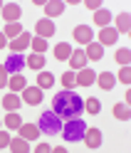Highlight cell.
<instances>
[{
    "mask_svg": "<svg viewBox=\"0 0 131 153\" xmlns=\"http://www.w3.org/2000/svg\"><path fill=\"white\" fill-rule=\"evenodd\" d=\"M52 111L57 114L60 119H74V116H79V114L84 111V99L79 97V94L64 89V91H60L57 97L52 99Z\"/></svg>",
    "mask_w": 131,
    "mask_h": 153,
    "instance_id": "1",
    "label": "cell"
},
{
    "mask_svg": "<svg viewBox=\"0 0 131 153\" xmlns=\"http://www.w3.org/2000/svg\"><path fill=\"white\" fill-rule=\"evenodd\" d=\"M37 128H40V133H45V136H57V133L62 131V119H60L52 109H47V111L40 114Z\"/></svg>",
    "mask_w": 131,
    "mask_h": 153,
    "instance_id": "2",
    "label": "cell"
},
{
    "mask_svg": "<svg viewBox=\"0 0 131 153\" xmlns=\"http://www.w3.org/2000/svg\"><path fill=\"white\" fill-rule=\"evenodd\" d=\"M84 131H87V123L74 116V119H69V121L62 126L60 133H62L64 141H72V143H74V141H82V138H84Z\"/></svg>",
    "mask_w": 131,
    "mask_h": 153,
    "instance_id": "3",
    "label": "cell"
},
{
    "mask_svg": "<svg viewBox=\"0 0 131 153\" xmlns=\"http://www.w3.org/2000/svg\"><path fill=\"white\" fill-rule=\"evenodd\" d=\"M3 67H5L7 74H20L27 64H25V57H22L20 52H13L10 57H5V64H3Z\"/></svg>",
    "mask_w": 131,
    "mask_h": 153,
    "instance_id": "4",
    "label": "cell"
},
{
    "mask_svg": "<svg viewBox=\"0 0 131 153\" xmlns=\"http://www.w3.org/2000/svg\"><path fill=\"white\" fill-rule=\"evenodd\" d=\"M22 101L30 104V106H37L42 101V89L40 87H25L22 89Z\"/></svg>",
    "mask_w": 131,
    "mask_h": 153,
    "instance_id": "5",
    "label": "cell"
},
{
    "mask_svg": "<svg viewBox=\"0 0 131 153\" xmlns=\"http://www.w3.org/2000/svg\"><path fill=\"white\" fill-rule=\"evenodd\" d=\"M74 79H77L79 87H92V84L97 82V72H92V69H79V74H74Z\"/></svg>",
    "mask_w": 131,
    "mask_h": 153,
    "instance_id": "6",
    "label": "cell"
},
{
    "mask_svg": "<svg viewBox=\"0 0 131 153\" xmlns=\"http://www.w3.org/2000/svg\"><path fill=\"white\" fill-rule=\"evenodd\" d=\"M92 37H94L92 27H87V25H79V27H74V40H77L79 45H89V42H92Z\"/></svg>",
    "mask_w": 131,
    "mask_h": 153,
    "instance_id": "7",
    "label": "cell"
},
{
    "mask_svg": "<svg viewBox=\"0 0 131 153\" xmlns=\"http://www.w3.org/2000/svg\"><path fill=\"white\" fill-rule=\"evenodd\" d=\"M119 40V32L114 30V27H101V32H99V45L104 47V45H114Z\"/></svg>",
    "mask_w": 131,
    "mask_h": 153,
    "instance_id": "8",
    "label": "cell"
},
{
    "mask_svg": "<svg viewBox=\"0 0 131 153\" xmlns=\"http://www.w3.org/2000/svg\"><path fill=\"white\" fill-rule=\"evenodd\" d=\"M3 17L7 20V25H10V22H17V17H20V5L5 3V5H3Z\"/></svg>",
    "mask_w": 131,
    "mask_h": 153,
    "instance_id": "9",
    "label": "cell"
},
{
    "mask_svg": "<svg viewBox=\"0 0 131 153\" xmlns=\"http://www.w3.org/2000/svg\"><path fill=\"white\" fill-rule=\"evenodd\" d=\"M84 141H87L89 148H99V146H101V133H99V128H87V131H84Z\"/></svg>",
    "mask_w": 131,
    "mask_h": 153,
    "instance_id": "10",
    "label": "cell"
},
{
    "mask_svg": "<svg viewBox=\"0 0 131 153\" xmlns=\"http://www.w3.org/2000/svg\"><path fill=\"white\" fill-rule=\"evenodd\" d=\"M35 30H37V35H40L42 40H45V37H52L54 35V22L52 20H40L35 25Z\"/></svg>",
    "mask_w": 131,
    "mask_h": 153,
    "instance_id": "11",
    "label": "cell"
},
{
    "mask_svg": "<svg viewBox=\"0 0 131 153\" xmlns=\"http://www.w3.org/2000/svg\"><path fill=\"white\" fill-rule=\"evenodd\" d=\"M87 59H92V62H97V59H101V57H104V47H101L99 42H89L87 45Z\"/></svg>",
    "mask_w": 131,
    "mask_h": 153,
    "instance_id": "12",
    "label": "cell"
},
{
    "mask_svg": "<svg viewBox=\"0 0 131 153\" xmlns=\"http://www.w3.org/2000/svg\"><path fill=\"white\" fill-rule=\"evenodd\" d=\"M30 42H32V37L22 30V32H20V35H17L15 40H13V45H10V47H13V52H22V50H25V47L30 45Z\"/></svg>",
    "mask_w": 131,
    "mask_h": 153,
    "instance_id": "13",
    "label": "cell"
},
{
    "mask_svg": "<svg viewBox=\"0 0 131 153\" xmlns=\"http://www.w3.org/2000/svg\"><path fill=\"white\" fill-rule=\"evenodd\" d=\"M69 62H72V72L74 69H84V67H87V54H84L82 50H74L72 57H69Z\"/></svg>",
    "mask_w": 131,
    "mask_h": 153,
    "instance_id": "14",
    "label": "cell"
},
{
    "mask_svg": "<svg viewBox=\"0 0 131 153\" xmlns=\"http://www.w3.org/2000/svg\"><path fill=\"white\" fill-rule=\"evenodd\" d=\"M17 131H20V136H22L25 141H35L37 133H40V128L32 126V123H20V128H17Z\"/></svg>",
    "mask_w": 131,
    "mask_h": 153,
    "instance_id": "15",
    "label": "cell"
},
{
    "mask_svg": "<svg viewBox=\"0 0 131 153\" xmlns=\"http://www.w3.org/2000/svg\"><path fill=\"white\" fill-rule=\"evenodd\" d=\"M114 30H116V32H124V35L131 30V15H129V13H121V15L116 17V27H114Z\"/></svg>",
    "mask_w": 131,
    "mask_h": 153,
    "instance_id": "16",
    "label": "cell"
},
{
    "mask_svg": "<svg viewBox=\"0 0 131 153\" xmlns=\"http://www.w3.org/2000/svg\"><path fill=\"white\" fill-rule=\"evenodd\" d=\"M97 76H99L97 82H99V87H101V89H106V91H109V89H114L116 79H114V74H111V72H101V74H97Z\"/></svg>",
    "mask_w": 131,
    "mask_h": 153,
    "instance_id": "17",
    "label": "cell"
},
{
    "mask_svg": "<svg viewBox=\"0 0 131 153\" xmlns=\"http://www.w3.org/2000/svg\"><path fill=\"white\" fill-rule=\"evenodd\" d=\"M54 57H57V59H69L72 57V47L67 42H60L57 47H54Z\"/></svg>",
    "mask_w": 131,
    "mask_h": 153,
    "instance_id": "18",
    "label": "cell"
},
{
    "mask_svg": "<svg viewBox=\"0 0 131 153\" xmlns=\"http://www.w3.org/2000/svg\"><path fill=\"white\" fill-rule=\"evenodd\" d=\"M62 10H64V3H62V0H54V3H45V13H47L50 17H52V15H62Z\"/></svg>",
    "mask_w": 131,
    "mask_h": 153,
    "instance_id": "19",
    "label": "cell"
},
{
    "mask_svg": "<svg viewBox=\"0 0 131 153\" xmlns=\"http://www.w3.org/2000/svg\"><path fill=\"white\" fill-rule=\"evenodd\" d=\"M52 84H54V76L50 72H40V76H37V87L40 89H50Z\"/></svg>",
    "mask_w": 131,
    "mask_h": 153,
    "instance_id": "20",
    "label": "cell"
},
{
    "mask_svg": "<svg viewBox=\"0 0 131 153\" xmlns=\"http://www.w3.org/2000/svg\"><path fill=\"white\" fill-rule=\"evenodd\" d=\"M7 146H10L15 153H27V151H30V143H27L25 138H15V141L7 143Z\"/></svg>",
    "mask_w": 131,
    "mask_h": 153,
    "instance_id": "21",
    "label": "cell"
},
{
    "mask_svg": "<svg viewBox=\"0 0 131 153\" xmlns=\"http://www.w3.org/2000/svg\"><path fill=\"white\" fill-rule=\"evenodd\" d=\"M25 64L30 67V69H42V67H45V57L42 54H32V57L25 59Z\"/></svg>",
    "mask_w": 131,
    "mask_h": 153,
    "instance_id": "22",
    "label": "cell"
},
{
    "mask_svg": "<svg viewBox=\"0 0 131 153\" xmlns=\"http://www.w3.org/2000/svg\"><path fill=\"white\" fill-rule=\"evenodd\" d=\"M114 116L121 119V121H126V119H131V111H129L126 104H116V106H114Z\"/></svg>",
    "mask_w": 131,
    "mask_h": 153,
    "instance_id": "23",
    "label": "cell"
},
{
    "mask_svg": "<svg viewBox=\"0 0 131 153\" xmlns=\"http://www.w3.org/2000/svg\"><path fill=\"white\" fill-rule=\"evenodd\" d=\"M109 20H111V15H109L106 10H97V15H94V22H97L99 27H109Z\"/></svg>",
    "mask_w": 131,
    "mask_h": 153,
    "instance_id": "24",
    "label": "cell"
},
{
    "mask_svg": "<svg viewBox=\"0 0 131 153\" xmlns=\"http://www.w3.org/2000/svg\"><path fill=\"white\" fill-rule=\"evenodd\" d=\"M20 123H22V119L17 116L15 111H10V114L5 116V126H7V128H20Z\"/></svg>",
    "mask_w": 131,
    "mask_h": 153,
    "instance_id": "25",
    "label": "cell"
},
{
    "mask_svg": "<svg viewBox=\"0 0 131 153\" xmlns=\"http://www.w3.org/2000/svg\"><path fill=\"white\" fill-rule=\"evenodd\" d=\"M3 106H5L7 111H17V106H20V99H17L15 94H10V97L3 99Z\"/></svg>",
    "mask_w": 131,
    "mask_h": 153,
    "instance_id": "26",
    "label": "cell"
},
{
    "mask_svg": "<svg viewBox=\"0 0 131 153\" xmlns=\"http://www.w3.org/2000/svg\"><path fill=\"white\" fill-rule=\"evenodd\" d=\"M20 32H22L20 22H10V25H5V30H3V35H5V37H17Z\"/></svg>",
    "mask_w": 131,
    "mask_h": 153,
    "instance_id": "27",
    "label": "cell"
},
{
    "mask_svg": "<svg viewBox=\"0 0 131 153\" xmlns=\"http://www.w3.org/2000/svg\"><path fill=\"white\" fill-rule=\"evenodd\" d=\"M13 87V91H22L25 89V76H20V74H13V79L7 82Z\"/></svg>",
    "mask_w": 131,
    "mask_h": 153,
    "instance_id": "28",
    "label": "cell"
},
{
    "mask_svg": "<svg viewBox=\"0 0 131 153\" xmlns=\"http://www.w3.org/2000/svg\"><path fill=\"white\" fill-rule=\"evenodd\" d=\"M84 109H87L89 114H99V111H101V104H99L97 99H92V97H89L87 101H84Z\"/></svg>",
    "mask_w": 131,
    "mask_h": 153,
    "instance_id": "29",
    "label": "cell"
},
{
    "mask_svg": "<svg viewBox=\"0 0 131 153\" xmlns=\"http://www.w3.org/2000/svg\"><path fill=\"white\" fill-rule=\"evenodd\" d=\"M116 62L124 64V67H129V62H131V52H129V50H119V52H116Z\"/></svg>",
    "mask_w": 131,
    "mask_h": 153,
    "instance_id": "30",
    "label": "cell"
},
{
    "mask_svg": "<svg viewBox=\"0 0 131 153\" xmlns=\"http://www.w3.org/2000/svg\"><path fill=\"white\" fill-rule=\"evenodd\" d=\"M32 47H35V52H37V54H42L45 50H47V40H42V37H35V40H32Z\"/></svg>",
    "mask_w": 131,
    "mask_h": 153,
    "instance_id": "31",
    "label": "cell"
},
{
    "mask_svg": "<svg viewBox=\"0 0 131 153\" xmlns=\"http://www.w3.org/2000/svg\"><path fill=\"white\" fill-rule=\"evenodd\" d=\"M62 82H64V87H67V89H72L74 84H77V79H74V72H72V69L64 72V74H62Z\"/></svg>",
    "mask_w": 131,
    "mask_h": 153,
    "instance_id": "32",
    "label": "cell"
},
{
    "mask_svg": "<svg viewBox=\"0 0 131 153\" xmlns=\"http://www.w3.org/2000/svg\"><path fill=\"white\" fill-rule=\"evenodd\" d=\"M119 82H124V84L131 82V69H129V67H124V69L119 72Z\"/></svg>",
    "mask_w": 131,
    "mask_h": 153,
    "instance_id": "33",
    "label": "cell"
},
{
    "mask_svg": "<svg viewBox=\"0 0 131 153\" xmlns=\"http://www.w3.org/2000/svg\"><path fill=\"white\" fill-rule=\"evenodd\" d=\"M3 87H7V72H5V67L0 64V89Z\"/></svg>",
    "mask_w": 131,
    "mask_h": 153,
    "instance_id": "34",
    "label": "cell"
},
{
    "mask_svg": "<svg viewBox=\"0 0 131 153\" xmlns=\"http://www.w3.org/2000/svg\"><path fill=\"white\" fill-rule=\"evenodd\" d=\"M7 143H10V136L5 131H0V148H7Z\"/></svg>",
    "mask_w": 131,
    "mask_h": 153,
    "instance_id": "35",
    "label": "cell"
},
{
    "mask_svg": "<svg viewBox=\"0 0 131 153\" xmlns=\"http://www.w3.org/2000/svg\"><path fill=\"white\" fill-rule=\"evenodd\" d=\"M84 5H87L89 10H101V3H99V0H87Z\"/></svg>",
    "mask_w": 131,
    "mask_h": 153,
    "instance_id": "36",
    "label": "cell"
},
{
    "mask_svg": "<svg viewBox=\"0 0 131 153\" xmlns=\"http://www.w3.org/2000/svg\"><path fill=\"white\" fill-rule=\"evenodd\" d=\"M47 151H52V146H47V143H40L37 146V153H47Z\"/></svg>",
    "mask_w": 131,
    "mask_h": 153,
    "instance_id": "37",
    "label": "cell"
},
{
    "mask_svg": "<svg viewBox=\"0 0 131 153\" xmlns=\"http://www.w3.org/2000/svg\"><path fill=\"white\" fill-rule=\"evenodd\" d=\"M5 45H7V37H5L3 32H0V50H3V47H5Z\"/></svg>",
    "mask_w": 131,
    "mask_h": 153,
    "instance_id": "38",
    "label": "cell"
},
{
    "mask_svg": "<svg viewBox=\"0 0 131 153\" xmlns=\"http://www.w3.org/2000/svg\"><path fill=\"white\" fill-rule=\"evenodd\" d=\"M3 5H5V3H0V10H3Z\"/></svg>",
    "mask_w": 131,
    "mask_h": 153,
    "instance_id": "39",
    "label": "cell"
}]
</instances>
